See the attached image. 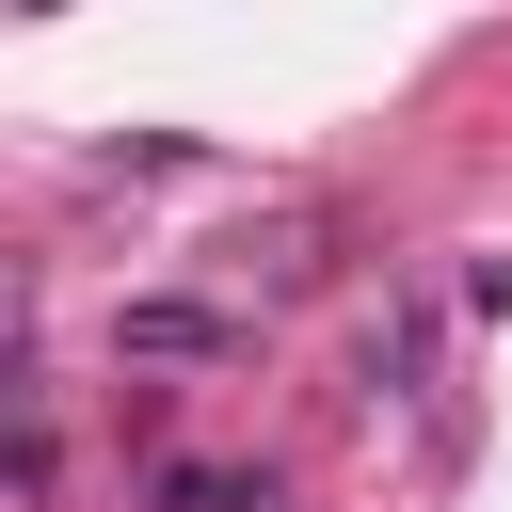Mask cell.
<instances>
[{
	"label": "cell",
	"mask_w": 512,
	"mask_h": 512,
	"mask_svg": "<svg viewBox=\"0 0 512 512\" xmlns=\"http://www.w3.org/2000/svg\"><path fill=\"white\" fill-rule=\"evenodd\" d=\"M224 352H256V320L208 304V288H144V304H112V368H224Z\"/></svg>",
	"instance_id": "cell-1"
},
{
	"label": "cell",
	"mask_w": 512,
	"mask_h": 512,
	"mask_svg": "<svg viewBox=\"0 0 512 512\" xmlns=\"http://www.w3.org/2000/svg\"><path fill=\"white\" fill-rule=\"evenodd\" d=\"M352 384L400 416V400H448V320H432V288H400L368 336H352Z\"/></svg>",
	"instance_id": "cell-2"
},
{
	"label": "cell",
	"mask_w": 512,
	"mask_h": 512,
	"mask_svg": "<svg viewBox=\"0 0 512 512\" xmlns=\"http://www.w3.org/2000/svg\"><path fill=\"white\" fill-rule=\"evenodd\" d=\"M336 240H352V224H320V208H272V224H240V240H224V272H240L256 304H304V288L336 272Z\"/></svg>",
	"instance_id": "cell-3"
},
{
	"label": "cell",
	"mask_w": 512,
	"mask_h": 512,
	"mask_svg": "<svg viewBox=\"0 0 512 512\" xmlns=\"http://www.w3.org/2000/svg\"><path fill=\"white\" fill-rule=\"evenodd\" d=\"M144 512H272V480H240V464H144Z\"/></svg>",
	"instance_id": "cell-4"
},
{
	"label": "cell",
	"mask_w": 512,
	"mask_h": 512,
	"mask_svg": "<svg viewBox=\"0 0 512 512\" xmlns=\"http://www.w3.org/2000/svg\"><path fill=\"white\" fill-rule=\"evenodd\" d=\"M16 16H64V0H16Z\"/></svg>",
	"instance_id": "cell-5"
}]
</instances>
